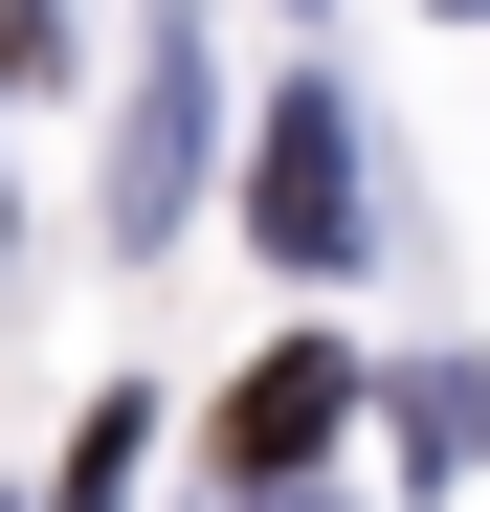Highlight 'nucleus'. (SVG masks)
<instances>
[{
	"label": "nucleus",
	"mask_w": 490,
	"mask_h": 512,
	"mask_svg": "<svg viewBox=\"0 0 490 512\" xmlns=\"http://www.w3.org/2000/svg\"><path fill=\"white\" fill-rule=\"evenodd\" d=\"M201 201V45L156 23V67H134V112H112V245H156Z\"/></svg>",
	"instance_id": "7ed1b4c3"
},
{
	"label": "nucleus",
	"mask_w": 490,
	"mask_h": 512,
	"mask_svg": "<svg viewBox=\"0 0 490 512\" xmlns=\"http://www.w3.org/2000/svg\"><path fill=\"white\" fill-rule=\"evenodd\" d=\"M245 245H268V268H357V245H379V223H357V112H335V90H290L268 134H245Z\"/></svg>",
	"instance_id": "f257e3e1"
},
{
	"label": "nucleus",
	"mask_w": 490,
	"mask_h": 512,
	"mask_svg": "<svg viewBox=\"0 0 490 512\" xmlns=\"http://www.w3.org/2000/svg\"><path fill=\"white\" fill-rule=\"evenodd\" d=\"M45 67H67V23H45V0H0V90H45Z\"/></svg>",
	"instance_id": "39448f33"
},
{
	"label": "nucleus",
	"mask_w": 490,
	"mask_h": 512,
	"mask_svg": "<svg viewBox=\"0 0 490 512\" xmlns=\"http://www.w3.org/2000/svg\"><path fill=\"white\" fill-rule=\"evenodd\" d=\"M357 401H379V379L335 357V334H268V357L223 379V468H245V490H312V446H335Z\"/></svg>",
	"instance_id": "f03ea898"
},
{
	"label": "nucleus",
	"mask_w": 490,
	"mask_h": 512,
	"mask_svg": "<svg viewBox=\"0 0 490 512\" xmlns=\"http://www.w3.org/2000/svg\"><path fill=\"white\" fill-rule=\"evenodd\" d=\"M268 512H312V490H268Z\"/></svg>",
	"instance_id": "0eeeda50"
},
{
	"label": "nucleus",
	"mask_w": 490,
	"mask_h": 512,
	"mask_svg": "<svg viewBox=\"0 0 490 512\" xmlns=\"http://www.w3.org/2000/svg\"><path fill=\"white\" fill-rule=\"evenodd\" d=\"M468 446H490V357H468Z\"/></svg>",
	"instance_id": "423d86ee"
},
{
	"label": "nucleus",
	"mask_w": 490,
	"mask_h": 512,
	"mask_svg": "<svg viewBox=\"0 0 490 512\" xmlns=\"http://www.w3.org/2000/svg\"><path fill=\"white\" fill-rule=\"evenodd\" d=\"M45 512H134V401H90V446H67V490Z\"/></svg>",
	"instance_id": "20e7f679"
}]
</instances>
